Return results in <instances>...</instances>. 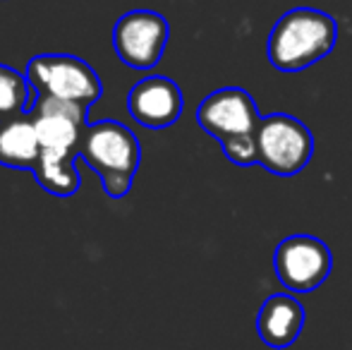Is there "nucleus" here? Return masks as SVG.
<instances>
[{
  "instance_id": "nucleus-8",
  "label": "nucleus",
  "mask_w": 352,
  "mask_h": 350,
  "mask_svg": "<svg viewBox=\"0 0 352 350\" xmlns=\"http://www.w3.org/2000/svg\"><path fill=\"white\" fill-rule=\"evenodd\" d=\"M127 108L140 125L148 127V130H163L180 118L182 91L168 77H144L127 94Z\"/></svg>"
},
{
  "instance_id": "nucleus-14",
  "label": "nucleus",
  "mask_w": 352,
  "mask_h": 350,
  "mask_svg": "<svg viewBox=\"0 0 352 350\" xmlns=\"http://www.w3.org/2000/svg\"><path fill=\"white\" fill-rule=\"evenodd\" d=\"M32 111L36 113H56V116H67L72 120L82 122L87 125V106L82 103H74V101H67V98H56V96H36L34 101Z\"/></svg>"
},
{
  "instance_id": "nucleus-13",
  "label": "nucleus",
  "mask_w": 352,
  "mask_h": 350,
  "mask_svg": "<svg viewBox=\"0 0 352 350\" xmlns=\"http://www.w3.org/2000/svg\"><path fill=\"white\" fill-rule=\"evenodd\" d=\"M36 96L27 75L0 63V122L29 113Z\"/></svg>"
},
{
  "instance_id": "nucleus-12",
  "label": "nucleus",
  "mask_w": 352,
  "mask_h": 350,
  "mask_svg": "<svg viewBox=\"0 0 352 350\" xmlns=\"http://www.w3.org/2000/svg\"><path fill=\"white\" fill-rule=\"evenodd\" d=\"M32 113L34 130H36L38 144L41 149H53V151H77L82 132L87 125L72 120L67 116H56V113Z\"/></svg>"
},
{
  "instance_id": "nucleus-4",
  "label": "nucleus",
  "mask_w": 352,
  "mask_h": 350,
  "mask_svg": "<svg viewBox=\"0 0 352 350\" xmlns=\"http://www.w3.org/2000/svg\"><path fill=\"white\" fill-rule=\"evenodd\" d=\"M256 164L274 175H297L314 156V137L302 120L285 113L261 118L256 127Z\"/></svg>"
},
{
  "instance_id": "nucleus-1",
  "label": "nucleus",
  "mask_w": 352,
  "mask_h": 350,
  "mask_svg": "<svg viewBox=\"0 0 352 350\" xmlns=\"http://www.w3.org/2000/svg\"><path fill=\"white\" fill-rule=\"evenodd\" d=\"M338 41V24L329 12L295 8L274 24L266 43L269 63L280 72H300L324 61Z\"/></svg>"
},
{
  "instance_id": "nucleus-2",
  "label": "nucleus",
  "mask_w": 352,
  "mask_h": 350,
  "mask_svg": "<svg viewBox=\"0 0 352 350\" xmlns=\"http://www.w3.org/2000/svg\"><path fill=\"white\" fill-rule=\"evenodd\" d=\"M77 151L79 161L101 177L103 192L111 199H122L132 190L140 171L142 146L127 125L118 120L87 122Z\"/></svg>"
},
{
  "instance_id": "nucleus-11",
  "label": "nucleus",
  "mask_w": 352,
  "mask_h": 350,
  "mask_svg": "<svg viewBox=\"0 0 352 350\" xmlns=\"http://www.w3.org/2000/svg\"><path fill=\"white\" fill-rule=\"evenodd\" d=\"M77 161H79V151L41 149L32 173L48 195L72 197L77 195L79 182H82L79 180Z\"/></svg>"
},
{
  "instance_id": "nucleus-7",
  "label": "nucleus",
  "mask_w": 352,
  "mask_h": 350,
  "mask_svg": "<svg viewBox=\"0 0 352 350\" xmlns=\"http://www.w3.org/2000/svg\"><path fill=\"white\" fill-rule=\"evenodd\" d=\"M197 122L206 135L223 144L237 137H254L261 113L250 91L240 87H223L199 103Z\"/></svg>"
},
{
  "instance_id": "nucleus-6",
  "label": "nucleus",
  "mask_w": 352,
  "mask_h": 350,
  "mask_svg": "<svg viewBox=\"0 0 352 350\" xmlns=\"http://www.w3.org/2000/svg\"><path fill=\"white\" fill-rule=\"evenodd\" d=\"M168 36H170V24L161 12L132 10L116 22L113 48L125 65L135 70H151L163 58Z\"/></svg>"
},
{
  "instance_id": "nucleus-5",
  "label": "nucleus",
  "mask_w": 352,
  "mask_h": 350,
  "mask_svg": "<svg viewBox=\"0 0 352 350\" xmlns=\"http://www.w3.org/2000/svg\"><path fill=\"white\" fill-rule=\"evenodd\" d=\"M274 269L290 293H311L331 276L333 254L314 235H290L276 248Z\"/></svg>"
},
{
  "instance_id": "nucleus-15",
  "label": "nucleus",
  "mask_w": 352,
  "mask_h": 350,
  "mask_svg": "<svg viewBox=\"0 0 352 350\" xmlns=\"http://www.w3.org/2000/svg\"><path fill=\"white\" fill-rule=\"evenodd\" d=\"M223 154L235 166H254L256 164V140L254 137H237V140L223 142Z\"/></svg>"
},
{
  "instance_id": "nucleus-9",
  "label": "nucleus",
  "mask_w": 352,
  "mask_h": 350,
  "mask_svg": "<svg viewBox=\"0 0 352 350\" xmlns=\"http://www.w3.org/2000/svg\"><path fill=\"white\" fill-rule=\"evenodd\" d=\"M305 329V307L290 293H276L264 300L256 314V331L269 348H287Z\"/></svg>"
},
{
  "instance_id": "nucleus-10",
  "label": "nucleus",
  "mask_w": 352,
  "mask_h": 350,
  "mask_svg": "<svg viewBox=\"0 0 352 350\" xmlns=\"http://www.w3.org/2000/svg\"><path fill=\"white\" fill-rule=\"evenodd\" d=\"M41 154L32 113L0 122V166L14 171H34Z\"/></svg>"
},
{
  "instance_id": "nucleus-3",
  "label": "nucleus",
  "mask_w": 352,
  "mask_h": 350,
  "mask_svg": "<svg viewBox=\"0 0 352 350\" xmlns=\"http://www.w3.org/2000/svg\"><path fill=\"white\" fill-rule=\"evenodd\" d=\"M27 80L38 96H56L94 106L101 98L103 85L89 63L70 53H43L27 63Z\"/></svg>"
}]
</instances>
